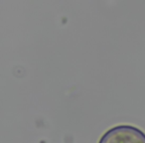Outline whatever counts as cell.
<instances>
[{
  "label": "cell",
  "instance_id": "1",
  "mask_svg": "<svg viewBox=\"0 0 145 143\" xmlns=\"http://www.w3.org/2000/svg\"><path fill=\"white\" fill-rule=\"evenodd\" d=\"M99 143H145V133L132 125H116L108 129Z\"/></svg>",
  "mask_w": 145,
  "mask_h": 143
}]
</instances>
